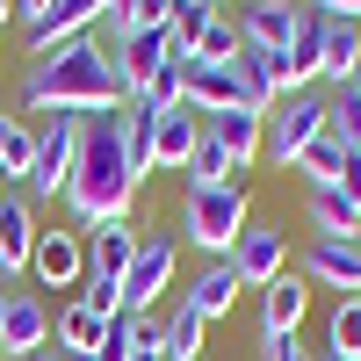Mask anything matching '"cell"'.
Here are the masks:
<instances>
[{"label":"cell","instance_id":"cell-1","mask_svg":"<svg viewBox=\"0 0 361 361\" xmlns=\"http://www.w3.org/2000/svg\"><path fill=\"white\" fill-rule=\"evenodd\" d=\"M22 109H37V116H109V109H123V80H116L109 51L94 37H80V44L44 51L22 73Z\"/></svg>","mask_w":361,"mask_h":361},{"label":"cell","instance_id":"cell-2","mask_svg":"<svg viewBox=\"0 0 361 361\" xmlns=\"http://www.w3.org/2000/svg\"><path fill=\"white\" fill-rule=\"evenodd\" d=\"M66 217L80 231H94L109 217H130V202H137V180L123 166V116H87V137H80V159H73V180H66Z\"/></svg>","mask_w":361,"mask_h":361},{"label":"cell","instance_id":"cell-3","mask_svg":"<svg viewBox=\"0 0 361 361\" xmlns=\"http://www.w3.org/2000/svg\"><path fill=\"white\" fill-rule=\"evenodd\" d=\"M180 231H188V246H202L209 260H231L238 231H246V188H238V180H217V188H188Z\"/></svg>","mask_w":361,"mask_h":361},{"label":"cell","instance_id":"cell-4","mask_svg":"<svg viewBox=\"0 0 361 361\" xmlns=\"http://www.w3.org/2000/svg\"><path fill=\"white\" fill-rule=\"evenodd\" d=\"M80 137H87V116H51V123L37 130V159H29V209L37 202H58L73 180V159H80Z\"/></svg>","mask_w":361,"mask_h":361},{"label":"cell","instance_id":"cell-5","mask_svg":"<svg viewBox=\"0 0 361 361\" xmlns=\"http://www.w3.org/2000/svg\"><path fill=\"white\" fill-rule=\"evenodd\" d=\"M325 137V94H282L267 109V159L275 166H296Z\"/></svg>","mask_w":361,"mask_h":361},{"label":"cell","instance_id":"cell-6","mask_svg":"<svg viewBox=\"0 0 361 361\" xmlns=\"http://www.w3.org/2000/svg\"><path fill=\"white\" fill-rule=\"evenodd\" d=\"M166 289H173V231H145L130 275H123V311L130 318H152V304Z\"/></svg>","mask_w":361,"mask_h":361},{"label":"cell","instance_id":"cell-7","mask_svg":"<svg viewBox=\"0 0 361 361\" xmlns=\"http://www.w3.org/2000/svg\"><path fill=\"white\" fill-rule=\"evenodd\" d=\"M231 275H238V289H267L275 275H289V231L246 224V231H238V246H231Z\"/></svg>","mask_w":361,"mask_h":361},{"label":"cell","instance_id":"cell-8","mask_svg":"<svg viewBox=\"0 0 361 361\" xmlns=\"http://www.w3.org/2000/svg\"><path fill=\"white\" fill-rule=\"evenodd\" d=\"M275 80H282V94H311V87L325 80V15L304 8V22H296L289 51L275 58Z\"/></svg>","mask_w":361,"mask_h":361},{"label":"cell","instance_id":"cell-9","mask_svg":"<svg viewBox=\"0 0 361 361\" xmlns=\"http://www.w3.org/2000/svg\"><path fill=\"white\" fill-rule=\"evenodd\" d=\"M202 152V116L180 102V109H152V173H188Z\"/></svg>","mask_w":361,"mask_h":361},{"label":"cell","instance_id":"cell-10","mask_svg":"<svg viewBox=\"0 0 361 361\" xmlns=\"http://www.w3.org/2000/svg\"><path fill=\"white\" fill-rule=\"evenodd\" d=\"M109 15V0H51V8L29 22V58H44L58 44H80V37H94V22Z\"/></svg>","mask_w":361,"mask_h":361},{"label":"cell","instance_id":"cell-11","mask_svg":"<svg viewBox=\"0 0 361 361\" xmlns=\"http://www.w3.org/2000/svg\"><path fill=\"white\" fill-rule=\"evenodd\" d=\"M296 275H304V282H318V289L361 296V238H311Z\"/></svg>","mask_w":361,"mask_h":361},{"label":"cell","instance_id":"cell-12","mask_svg":"<svg viewBox=\"0 0 361 361\" xmlns=\"http://www.w3.org/2000/svg\"><path fill=\"white\" fill-rule=\"evenodd\" d=\"M80 238H87V275L123 289V275H130V260H137V238H145V231H137L130 217H109V224L80 231Z\"/></svg>","mask_w":361,"mask_h":361},{"label":"cell","instance_id":"cell-13","mask_svg":"<svg viewBox=\"0 0 361 361\" xmlns=\"http://www.w3.org/2000/svg\"><path fill=\"white\" fill-rule=\"evenodd\" d=\"M29 275H37L44 289H80V282H87V238H80V231H37Z\"/></svg>","mask_w":361,"mask_h":361},{"label":"cell","instance_id":"cell-14","mask_svg":"<svg viewBox=\"0 0 361 361\" xmlns=\"http://www.w3.org/2000/svg\"><path fill=\"white\" fill-rule=\"evenodd\" d=\"M51 347V311H44V296H29V289H8V311H0V354H44Z\"/></svg>","mask_w":361,"mask_h":361},{"label":"cell","instance_id":"cell-15","mask_svg":"<svg viewBox=\"0 0 361 361\" xmlns=\"http://www.w3.org/2000/svg\"><path fill=\"white\" fill-rule=\"evenodd\" d=\"M296 22H304V8L296 0H238V44H253V51H289L296 37Z\"/></svg>","mask_w":361,"mask_h":361},{"label":"cell","instance_id":"cell-16","mask_svg":"<svg viewBox=\"0 0 361 361\" xmlns=\"http://www.w3.org/2000/svg\"><path fill=\"white\" fill-rule=\"evenodd\" d=\"M202 130H209V145H224V159H231L238 173H246V166L267 152V116H260V109H246V102L224 109V116H202Z\"/></svg>","mask_w":361,"mask_h":361},{"label":"cell","instance_id":"cell-17","mask_svg":"<svg viewBox=\"0 0 361 361\" xmlns=\"http://www.w3.org/2000/svg\"><path fill=\"white\" fill-rule=\"evenodd\" d=\"M304 311H311V282L296 275V267H289V275H275V282L260 289V333H267V340H296Z\"/></svg>","mask_w":361,"mask_h":361},{"label":"cell","instance_id":"cell-18","mask_svg":"<svg viewBox=\"0 0 361 361\" xmlns=\"http://www.w3.org/2000/svg\"><path fill=\"white\" fill-rule=\"evenodd\" d=\"M29 253H37V209H29V195L8 188V202H0V289L29 267Z\"/></svg>","mask_w":361,"mask_h":361},{"label":"cell","instance_id":"cell-19","mask_svg":"<svg viewBox=\"0 0 361 361\" xmlns=\"http://www.w3.org/2000/svg\"><path fill=\"white\" fill-rule=\"evenodd\" d=\"M231 80H238V102L246 109H275L282 102V80H275V51H253V44H238V58H231Z\"/></svg>","mask_w":361,"mask_h":361},{"label":"cell","instance_id":"cell-20","mask_svg":"<svg viewBox=\"0 0 361 361\" xmlns=\"http://www.w3.org/2000/svg\"><path fill=\"white\" fill-rule=\"evenodd\" d=\"M304 217H311V238H361V209L333 188V180L304 195Z\"/></svg>","mask_w":361,"mask_h":361},{"label":"cell","instance_id":"cell-21","mask_svg":"<svg viewBox=\"0 0 361 361\" xmlns=\"http://www.w3.org/2000/svg\"><path fill=\"white\" fill-rule=\"evenodd\" d=\"M180 304H188L202 325H209V318H231V304H238V275H231V260H209L202 275H195V289L180 296Z\"/></svg>","mask_w":361,"mask_h":361},{"label":"cell","instance_id":"cell-22","mask_svg":"<svg viewBox=\"0 0 361 361\" xmlns=\"http://www.w3.org/2000/svg\"><path fill=\"white\" fill-rule=\"evenodd\" d=\"M354 66H361V22H325V87L340 94Z\"/></svg>","mask_w":361,"mask_h":361},{"label":"cell","instance_id":"cell-23","mask_svg":"<svg viewBox=\"0 0 361 361\" xmlns=\"http://www.w3.org/2000/svg\"><path fill=\"white\" fill-rule=\"evenodd\" d=\"M116 116H123V166H130V180L145 188V173H152V109H145V102H123Z\"/></svg>","mask_w":361,"mask_h":361},{"label":"cell","instance_id":"cell-24","mask_svg":"<svg viewBox=\"0 0 361 361\" xmlns=\"http://www.w3.org/2000/svg\"><path fill=\"white\" fill-rule=\"evenodd\" d=\"M29 159H37V130L22 116H0V180H29Z\"/></svg>","mask_w":361,"mask_h":361},{"label":"cell","instance_id":"cell-25","mask_svg":"<svg viewBox=\"0 0 361 361\" xmlns=\"http://www.w3.org/2000/svg\"><path fill=\"white\" fill-rule=\"evenodd\" d=\"M102 325L109 318H94V311H87V304H66V311H58V354H94L102 347Z\"/></svg>","mask_w":361,"mask_h":361},{"label":"cell","instance_id":"cell-26","mask_svg":"<svg viewBox=\"0 0 361 361\" xmlns=\"http://www.w3.org/2000/svg\"><path fill=\"white\" fill-rule=\"evenodd\" d=\"M325 137L361 152V87H340V94H325Z\"/></svg>","mask_w":361,"mask_h":361},{"label":"cell","instance_id":"cell-27","mask_svg":"<svg viewBox=\"0 0 361 361\" xmlns=\"http://www.w3.org/2000/svg\"><path fill=\"white\" fill-rule=\"evenodd\" d=\"M325 354L333 361H361V296H340V311L325 318Z\"/></svg>","mask_w":361,"mask_h":361},{"label":"cell","instance_id":"cell-28","mask_svg":"<svg viewBox=\"0 0 361 361\" xmlns=\"http://www.w3.org/2000/svg\"><path fill=\"white\" fill-rule=\"evenodd\" d=\"M166 361H202V318L188 304H173L166 318Z\"/></svg>","mask_w":361,"mask_h":361},{"label":"cell","instance_id":"cell-29","mask_svg":"<svg viewBox=\"0 0 361 361\" xmlns=\"http://www.w3.org/2000/svg\"><path fill=\"white\" fill-rule=\"evenodd\" d=\"M195 58H209V66H231L238 58V15H209V29H202V44H195Z\"/></svg>","mask_w":361,"mask_h":361},{"label":"cell","instance_id":"cell-30","mask_svg":"<svg viewBox=\"0 0 361 361\" xmlns=\"http://www.w3.org/2000/svg\"><path fill=\"white\" fill-rule=\"evenodd\" d=\"M296 166L311 173V188H325V180H340V166H347V145H333V137H318V145H311V152L296 159Z\"/></svg>","mask_w":361,"mask_h":361},{"label":"cell","instance_id":"cell-31","mask_svg":"<svg viewBox=\"0 0 361 361\" xmlns=\"http://www.w3.org/2000/svg\"><path fill=\"white\" fill-rule=\"evenodd\" d=\"M130 361H166V325H159V318H137V347H130Z\"/></svg>","mask_w":361,"mask_h":361},{"label":"cell","instance_id":"cell-32","mask_svg":"<svg viewBox=\"0 0 361 361\" xmlns=\"http://www.w3.org/2000/svg\"><path fill=\"white\" fill-rule=\"evenodd\" d=\"M296 8H311L325 22H361V0H296Z\"/></svg>","mask_w":361,"mask_h":361},{"label":"cell","instance_id":"cell-33","mask_svg":"<svg viewBox=\"0 0 361 361\" xmlns=\"http://www.w3.org/2000/svg\"><path fill=\"white\" fill-rule=\"evenodd\" d=\"M333 188H340V195L361 209V152H347V166H340V180H333Z\"/></svg>","mask_w":361,"mask_h":361},{"label":"cell","instance_id":"cell-34","mask_svg":"<svg viewBox=\"0 0 361 361\" xmlns=\"http://www.w3.org/2000/svg\"><path fill=\"white\" fill-rule=\"evenodd\" d=\"M260 361H311V354H304V340H267Z\"/></svg>","mask_w":361,"mask_h":361},{"label":"cell","instance_id":"cell-35","mask_svg":"<svg viewBox=\"0 0 361 361\" xmlns=\"http://www.w3.org/2000/svg\"><path fill=\"white\" fill-rule=\"evenodd\" d=\"M44 8H51V0H15V15H22V29H29V22H37Z\"/></svg>","mask_w":361,"mask_h":361},{"label":"cell","instance_id":"cell-36","mask_svg":"<svg viewBox=\"0 0 361 361\" xmlns=\"http://www.w3.org/2000/svg\"><path fill=\"white\" fill-rule=\"evenodd\" d=\"M29 361H80V354H58V347H44V354H29Z\"/></svg>","mask_w":361,"mask_h":361},{"label":"cell","instance_id":"cell-37","mask_svg":"<svg viewBox=\"0 0 361 361\" xmlns=\"http://www.w3.org/2000/svg\"><path fill=\"white\" fill-rule=\"evenodd\" d=\"M8 22H15V0H0V29H8Z\"/></svg>","mask_w":361,"mask_h":361},{"label":"cell","instance_id":"cell-38","mask_svg":"<svg viewBox=\"0 0 361 361\" xmlns=\"http://www.w3.org/2000/svg\"><path fill=\"white\" fill-rule=\"evenodd\" d=\"M109 15H130V0H109Z\"/></svg>","mask_w":361,"mask_h":361},{"label":"cell","instance_id":"cell-39","mask_svg":"<svg viewBox=\"0 0 361 361\" xmlns=\"http://www.w3.org/2000/svg\"><path fill=\"white\" fill-rule=\"evenodd\" d=\"M347 87H361V66H354V80H347Z\"/></svg>","mask_w":361,"mask_h":361},{"label":"cell","instance_id":"cell-40","mask_svg":"<svg viewBox=\"0 0 361 361\" xmlns=\"http://www.w3.org/2000/svg\"><path fill=\"white\" fill-rule=\"evenodd\" d=\"M0 202H8V180H0Z\"/></svg>","mask_w":361,"mask_h":361},{"label":"cell","instance_id":"cell-41","mask_svg":"<svg viewBox=\"0 0 361 361\" xmlns=\"http://www.w3.org/2000/svg\"><path fill=\"white\" fill-rule=\"evenodd\" d=\"M0 311H8V289H0Z\"/></svg>","mask_w":361,"mask_h":361},{"label":"cell","instance_id":"cell-42","mask_svg":"<svg viewBox=\"0 0 361 361\" xmlns=\"http://www.w3.org/2000/svg\"><path fill=\"white\" fill-rule=\"evenodd\" d=\"M209 8H217V0H209Z\"/></svg>","mask_w":361,"mask_h":361},{"label":"cell","instance_id":"cell-43","mask_svg":"<svg viewBox=\"0 0 361 361\" xmlns=\"http://www.w3.org/2000/svg\"><path fill=\"white\" fill-rule=\"evenodd\" d=\"M325 361H333V354H325Z\"/></svg>","mask_w":361,"mask_h":361}]
</instances>
